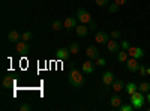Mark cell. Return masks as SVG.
I'll use <instances>...</instances> for the list:
<instances>
[{"label": "cell", "mask_w": 150, "mask_h": 111, "mask_svg": "<svg viewBox=\"0 0 150 111\" xmlns=\"http://www.w3.org/2000/svg\"><path fill=\"white\" fill-rule=\"evenodd\" d=\"M69 66H71V72H69L68 83H69V86H72V87L80 89L81 86L84 84V77L81 75L80 71L75 69V65H74V63H69Z\"/></svg>", "instance_id": "1"}, {"label": "cell", "mask_w": 150, "mask_h": 111, "mask_svg": "<svg viewBox=\"0 0 150 111\" xmlns=\"http://www.w3.org/2000/svg\"><path fill=\"white\" fill-rule=\"evenodd\" d=\"M144 102H146V98H144V95H143V92H141V90H137L134 95H131V104L134 105V108H135V110L143 108Z\"/></svg>", "instance_id": "2"}, {"label": "cell", "mask_w": 150, "mask_h": 111, "mask_svg": "<svg viewBox=\"0 0 150 111\" xmlns=\"http://www.w3.org/2000/svg\"><path fill=\"white\" fill-rule=\"evenodd\" d=\"M77 20H78L81 24H89V23H92L90 14H89V12H87L84 8H78V9H77Z\"/></svg>", "instance_id": "3"}, {"label": "cell", "mask_w": 150, "mask_h": 111, "mask_svg": "<svg viewBox=\"0 0 150 111\" xmlns=\"http://www.w3.org/2000/svg\"><path fill=\"white\" fill-rule=\"evenodd\" d=\"M128 54H129V57L141 59V57L144 56V51L141 50L140 47H129V48H128Z\"/></svg>", "instance_id": "4"}, {"label": "cell", "mask_w": 150, "mask_h": 111, "mask_svg": "<svg viewBox=\"0 0 150 111\" xmlns=\"http://www.w3.org/2000/svg\"><path fill=\"white\" fill-rule=\"evenodd\" d=\"M102 83L105 87H108V86H111L112 83H114V74H112L111 71H105L102 74Z\"/></svg>", "instance_id": "5"}, {"label": "cell", "mask_w": 150, "mask_h": 111, "mask_svg": "<svg viewBox=\"0 0 150 111\" xmlns=\"http://www.w3.org/2000/svg\"><path fill=\"white\" fill-rule=\"evenodd\" d=\"M86 54H87V57H89L90 60H95V59H98V57H99V50H98V47H95V45L87 47Z\"/></svg>", "instance_id": "6"}, {"label": "cell", "mask_w": 150, "mask_h": 111, "mask_svg": "<svg viewBox=\"0 0 150 111\" xmlns=\"http://www.w3.org/2000/svg\"><path fill=\"white\" fill-rule=\"evenodd\" d=\"M126 68H128L129 72H137L138 68H140V65H138V62H137L135 57H131V59L126 60Z\"/></svg>", "instance_id": "7"}, {"label": "cell", "mask_w": 150, "mask_h": 111, "mask_svg": "<svg viewBox=\"0 0 150 111\" xmlns=\"http://www.w3.org/2000/svg\"><path fill=\"white\" fill-rule=\"evenodd\" d=\"M107 48L110 53H119L120 51V44L117 42V39H110L107 42Z\"/></svg>", "instance_id": "8"}, {"label": "cell", "mask_w": 150, "mask_h": 111, "mask_svg": "<svg viewBox=\"0 0 150 111\" xmlns=\"http://www.w3.org/2000/svg\"><path fill=\"white\" fill-rule=\"evenodd\" d=\"M81 69H83L84 74H93V71H95V63L89 59V60H86L84 63L81 65Z\"/></svg>", "instance_id": "9"}, {"label": "cell", "mask_w": 150, "mask_h": 111, "mask_svg": "<svg viewBox=\"0 0 150 111\" xmlns=\"http://www.w3.org/2000/svg\"><path fill=\"white\" fill-rule=\"evenodd\" d=\"M95 41H96V44H105V42L110 41V36H108L105 32H96Z\"/></svg>", "instance_id": "10"}, {"label": "cell", "mask_w": 150, "mask_h": 111, "mask_svg": "<svg viewBox=\"0 0 150 111\" xmlns=\"http://www.w3.org/2000/svg\"><path fill=\"white\" fill-rule=\"evenodd\" d=\"M71 51H69V48H59V50L56 51V57L59 60H66L69 57Z\"/></svg>", "instance_id": "11"}, {"label": "cell", "mask_w": 150, "mask_h": 111, "mask_svg": "<svg viewBox=\"0 0 150 111\" xmlns=\"http://www.w3.org/2000/svg\"><path fill=\"white\" fill-rule=\"evenodd\" d=\"M8 39H9V42L18 44V42L21 41V35H20L17 30H11V32L8 33Z\"/></svg>", "instance_id": "12"}, {"label": "cell", "mask_w": 150, "mask_h": 111, "mask_svg": "<svg viewBox=\"0 0 150 111\" xmlns=\"http://www.w3.org/2000/svg\"><path fill=\"white\" fill-rule=\"evenodd\" d=\"M63 27H65V29H68V30L75 29V27H77V20L72 18V17H68V18L63 21Z\"/></svg>", "instance_id": "13"}, {"label": "cell", "mask_w": 150, "mask_h": 111, "mask_svg": "<svg viewBox=\"0 0 150 111\" xmlns=\"http://www.w3.org/2000/svg\"><path fill=\"white\" fill-rule=\"evenodd\" d=\"M75 32H77L78 36H81V38H83V36H86L87 33H89V27H87L86 24H81V23H80L78 26L75 27Z\"/></svg>", "instance_id": "14"}, {"label": "cell", "mask_w": 150, "mask_h": 111, "mask_svg": "<svg viewBox=\"0 0 150 111\" xmlns=\"http://www.w3.org/2000/svg\"><path fill=\"white\" fill-rule=\"evenodd\" d=\"M17 51L21 53V54L29 53V44H27L26 41H20V42L17 44Z\"/></svg>", "instance_id": "15"}, {"label": "cell", "mask_w": 150, "mask_h": 111, "mask_svg": "<svg viewBox=\"0 0 150 111\" xmlns=\"http://www.w3.org/2000/svg\"><path fill=\"white\" fill-rule=\"evenodd\" d=\"M137 90H138V86H137L135 83H128L126 86H125V92H126L129 96H131V95H134Z\"/></svg>", "instance_id": "16"}, {"label": "cell", "mask_w": 150, "mask_h": 111, "mask_svg": "<svg viewBox=\"0 0 150 111\" xmlns=\"http://www.w3.org/2000/svg\"><path fill=\"white\" fill-rule=\"evenodd\" d=\"M112 90H114L116 93L125 90V83L122 80H114V83H112Z\"/></svg>", "instance_id": "17"}, {"label": "cell", "mask_w": 150, "mask_h": 111, "mask_svg": "<svg viewBox=\"0 0 150 111\" xmlns=\"http://www.w3.org/2000/svg\"><path fill=\"white\" fill-rule=\"evenodd\" d=\"M110 104L112 108H119L122 105V98L119 95H114V96H111V99H110Z\"/></svg>", "instance_id": "18"}, {"label": "cell", "mask_w": 150, "mask_h": 111, "mask_svg": "<svg viewBox=\"0 0 150 111\" xmlns=\"http://www.w3.org/2000/svg\"><path fill=\"white\" fill-rule=\"evenodd\" d=\"M128 51L126 50H120L119 53H117V60L120 62V63H126V60H128Z\"/></svg>", "instance_id": "19"}, {"label": "cell", "mask_w": 150, "mask_h": 111, "mask_svg": "<svg viewBox=\"0 0 150 111\" xmlns=\"http://www.w3.org/2000/svg\"><path fill=\"white\" fill-rule=\"evenodd\" d=\"M2 86H3V87L5 89H11L12 87V86H14V80H12V77H5L3 80H2Z\"/></svg>", "instance_id": "20"}, {"label": "cell", "mask_w": 150, "mask_h": 111, "mask_svg": "<svg viewBox=\"0 0 150 111\" xmlns=\"http://www.w3.org/2000/svg\"><path fill=\"white\" fill-rule=\"evenodd\" d=\"M69 51H71V54H78L80 53V45L77 42H72L69 45Z\"/></svg>", "instance_id": "21"}, {"label": "cell", "mask_w": 150, "mask_h": 111, "mask_svg": "<svg viewBox=\"0 0 150 111\" xmlns=\"http://www.w3.org/2000/svg\"><path fill=\"white\" fill-rule=\"evenodd\" d=\"M138 90H141L143 93H149L150 92V83H141L138 86Z\"/></svg>", "instance_id": "22"}, {"label": "cell", "mask_w": 150, "mask_h": 111, "mask_svg": "<svg viewBox=\"0 0 150 111\" xmlns=\"http://www.w3.org/2000/svg\"><path fill=\"white\" fill-rule=\"evenodd\" d=\"M62 26H63V23L59 21V20H54V21H53V24H51V29L57 32V30H60V29H62Z\"/></svg>", "instance_id": "23"}, {"label": "cell", "mask_w": 150, "mask_h": 111, "mask_svg": "<svg viewBox=\"0 0 150 111\" xmlns=\"http://www.w3.org/2000/svg\"><path fill=\"white\" fill-rule=\"evenodd\" d=\"M95 65H96V66H105V65H107V60H105L104 57L99 56L98 59H95Z\"/></svg>", "instance_id": "24"}, {"label": "cell", "mask_w": 150, "mask_h": 111, "mask_svg": "<svg viewBox=\"0 0 150 111\" xmlns=\"http://www.w3.org/2000/svg\"><path fill=\"white\" fill-rule=\"evenodd\" d=\"M119 110H120V111H132V110H134V105H132V104H122V105L119 107Z\"/></svg>", "instance_id": "25"}, {"label": "cell", "mask_w": 150, "mask_h": 111, "mask_svg": "<svg viewBox=\"0 0 150 111\" xmlns=\"http://www.w3.org/2000/svg\"><path fill=\"white\" fill-rule=\"evenodd\" d=\"M119 9H120V6H119L116 2H114V5H108V11L111 12V14H116Z\"/></svg>", "instance_id": "26"}, {"label": "cell", "mask_w": 150, "mask_h": 111, "mask_svg": "<svg viewBox=\"0 0 150 111\" xmlns=\"http://www.w3.org/2000/svg\"><path fill=\"white\" fill-rule=\"evenodd\" d=\"M30 39H32V32H24V33H23V36H21V41L29 42Z\"/></svg>", "instance_id": "27"}, {"label": "cell", "mask_w": 150, "mask_h": 111, "mask_svg": "<svg viewBox=\"0 0 150 111\" xmlns=\"http://www.w3.org/2000/svg\"><path fill=\"white\" fill-rule=\"evenodd\" d=\"M138 72H140V75H141V77H146V75H147V68L141 65V66L138 68Z\"/></svg>", "instance_id": "28"}, {"label": "cell", "mask_w": 150, "mask_h": 111, "mask_svg": "<svg viewBox=\"0 0 150 111\" xmlns=\"http://www.w3.org/2000/svg\"><path fill=\"white\" fill-rule=\"evenodd\" d=\"M129 47H131V45H129L128 41H122V42H120V48H122V50H126V51H128Z\"/></svg>", "instance_id": "29"}, {"label": "cell", "mask_w": 150, "mask_h": 111, "mask_svg": "<svg viewBox=\"0 0 150 111\" xmlns=\"http://www.w3.org/2000/svg\"><path fill=\"white\" fill-rule=\"evenodd\" d=\"M120 38V32L119 30H112L111 32V39H119Z\"/></svg>", "instance_id": "30"}, {"label": "cell", "mask_w": 150, "mask_h": 111, "mask_svg": "<svg viewBox=\"0 0 150 111\" xmlns=\"http://www.w3.org/2000/svg\"><path fill=\"white\" fill-rule=\"evenodd\" d=\"M20 111H30V105L29 104H21L20 105Z\"/></svg>", "instance_id": "31"}, {"label": "cell", "mask_w": 150, "mask_h": 111, "mask_svg": "<svg viewBox=\"0 0 150 111\" xmlns=\"http://www.w3.org/2000/svg\"><path fill=\"white\" fill-rule=\"evenodd\" d=\"M98 6H107L108 5V0H95Z\"/></svg>", "instance_id": "32"}, {"label": "cell", "mask_w": 150, "mask_h": 111, "mask_svg": "<svg viewBox=\"0 0 150 111\" xmlns=\"http://www.w3.org/2000/svg\"><path fill=\"white\" fill-rule=\"evenodd\" d=\"M126 2H128V0H116V3H117L119 6H122V5H126Z\"/></svg>", "instance_id": "33"}, {"label": "cell", "mask_w": 150, "mask_h": 111, "mask_svg": "<svg viewBox=\"0 0 150 111\" xmlns=\"http://www.w3.org/2000/svg\"><path fill=\"white\" fill-rule=\"evenodd\" d=\"M96 27H98L96 23H90V29H92V30H96Z\"/></svg>", "instance_id": "34"}, {"label": "cell", "mask_w": 150, "mask_h": 111, "mask_svg": "<svg viewBox=\"0 0 150 111\" xmlns=\"http://www.w3.org/2000/svg\"><path fill=\"white\" fill-rule=\"evenodd\" d=\"M147 101H149V102H150V92H149V93H147Z\"/></svg>", "instance_id": "35"}, {"label": "cell", "mask_w": 150, "mask_h": 111, "mask_svg": "<svg viewBox=\"0 0 150 111\" xmlns=\"http://www.w3.org/2000/svg\"><path fill=\"white\" fill-rule=\"evenodd\" d=\"M147 75L150 77V68H147Z\"/></svg>", "instance_id": "36"}]
</instances>
